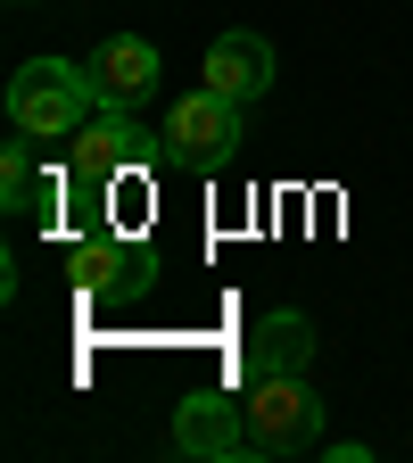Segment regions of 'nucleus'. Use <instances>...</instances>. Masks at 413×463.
Instances as JSON below:
<instances>
[{"instance_id": "obj_2", "label": "nucleus", "mask_w": 413, "mask_h": 463, "mask_svg": "<svg viewBox=\"0 0 413 463\" xmlns=\"http://www.w3.org/2000/svg\"><path fill=\"white\" fill-rule=\"evenodd\" d=\"M249 455H323V397L306 373H249Z\"/></svg>"}, {"instance_id": "obj_11", "label": "nucleus", "mask_w": 413, "mask_h": 463, "mask_svg": "<svg viewBox=\"0 0 413 463\" xmlns=\"http://www.w3.org/2000/svg\"><path fill=\"white\" fill-rule=\"evenodd\" d=\"M323 455H331V463H364L372 447H364V439H323Z\"/></svg>"}, {"instance_id": "obj_8", "label": "nucleus", "mask_w": 413, "mask_h": 463, "mask_svg": "<svg viewBox=\"0 0 413 463\" xmlns=\"http://www.w3.org/2000/svg\"><path fill=\"white\" fill-rule=\"evenodd\" d=\"M306 364H314V323L298 307H273L249 331V373H306Z\"/></svg>"}, {"instance_id": "obj_4", "label": "nucleus", "mask_w": 413, "mask_h": 463, "mask_svg": "<svg viewBox=\"0 0 413 463\" xmlns=\"http://www.w3.org/2000/svg\"><path fill=\"white\" fill-rule=\"evenodd\" d=\"M149 165V133L133 125L125 108H99L91 125H83V149H75V183L83 191H108L116 174H141Z\"/></svg>"}, {"instance_id": "obj_10", "label": "nucleus", "mask_w": 413, "mask_h": 463, "mask_svg": "<svg viewBox=\"0 0 413 463\" xmlns=\"http://www.w3.org/2000/svg\"><path fill=\"white\" fill-rule=\"evenodd\" d=\"M0 199H9L17 215H42V207H50V183H42V165H33L25 133L9 141V157H0Z\"/></svg>"}, {"instance_id": "obj_9", "label": "nucleus", "mask_w": 413, "mask_h": 463, "mask_svg": "<svg viewBox=\"0 0 413 463\" xmlns=\"http://www.w3.org/2000/svg\"><path fill=\"white\" fill-rule=\"evenodd\" d=\"M75 281L83 289H133L141 281V249L133 241H116V232H91V241H75Z\"/></svg>"}, {"instance_id": "obj_5", "label": "nucleus", "mask_w": 413, "mask_h": 463, "mask_svg": "<svg viewBox=\"0 0 413 463\" xmlns=\"http://www.w3.org/2000/svg\"><path fill=\"white\" fill-rule=\"evenodd\" d=\"M174 447L199 455V463H240L249 455V422L231 397H183L174 405Z\"/></svg>"}, {"instance_id": "obj_6", "label": "nucleus", "mask_w": 413, "mask_h": 463, "mask_svg": "<svg viewBox=\"0 0 413 463\" xmlns=\"http://www.w3.org/2000/svg\"><path fill=\"white\" fill-rule=\"evenodd\" d=\"M199 75H207L223 99H240V108H249V99L273 91V42L249 33V25H240V33H215V50H207V67H199Z\"/></svg>"}, {"instance_id": "obj_1", "label": "nucleus", "mask_w": 413, "mask_h": 463, "mask_svg": "<svg viewBox=\"0 0 413 463\" xmlns=\"http://www.w3.org/2000/svg\"><path fill=\"white\" fill-rule=\"evenodd\" d=\"M99 108H108L99 99V75L75 67V58H25V67L9 75V125L25 141H67V133L91 125Z\"/></svg>"}, {"instance_id": "obj_7", "label": "nucleus", "mask_w": 413, "mask_h": 463, "mask_svg": "<svg viewBox=\"0 0 413 463\" xmlns=\"http://www.w3.org/2000/svg\"><path fill=\"white\" fill-rule=\"evenodd\" d=\"M91 75H99V99H108V108L149 99V83H157V42H149V33H108V42L91 50Z\"/></svg>"}, {"instance_id": "obj_3", "label": "nucleus", "mask_w": 413, "mask_h": 463, "mask_svg": "<svg viewBox=\"0 0 413 463\" xmlns=\"http://www.w3.org/2000/svg\"><path fill=\"white\" fill-rule=\"evenodd\" d=\"M165 149L174 157H191V165H231L240 157V99H223L215 83H199V91H183L174 99V116H165Z\"/></svg>"}]
</instances>
